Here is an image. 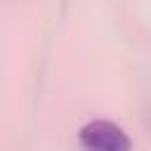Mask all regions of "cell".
Listing matches in <instances>:
<instances>
[{
    "instance_id": "1",
    "label": "cell",
    "mask_w": 151,
    "mask_h": 151,
    "mask_svg": "<svg viewBox=\"0 0 151 151\" xmlns=\"http://www.w3.org/2000/svg\"><path fill=\"white\" fill-rule=\"evenodd\" d=\"M78 144L83 151H130V134L109 118H92L80 125Z\"/></svg>"
}]
</instances>
